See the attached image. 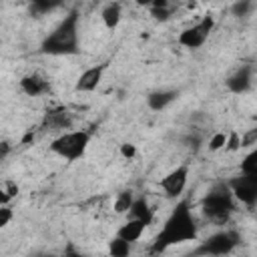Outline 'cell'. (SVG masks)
<instances>
[{
	"label": "cell",
	"instance_id": "obj_1",
	"mask_svg": "<svg viewBox=\"0 0 257 257\" xmlns=\"http://www.w3.org/2000/svg\"><path fill=\"white\" fill-rule=\"evenodd\" d=\"M195 239H197V223L193 219L189 201H179L177 207L173 209V213L169 215V219L165 221L161 233L157 235L151 251L161 253V251H167L173 245L195 241Z\"/></svg>",
	"mask_w": 257,
	"mask_h": 257
},
{
	"label": "cell",
	"instance_id": "obj_2",
	"mask_svg": "<svg viewBox=\"0 0 257 257\" xmlns=\"http://www.w3.org/2000/svg\"><path fill=\"white\" fill-rule=\"evenodd\" d=\"M40 52L52 54V56H64V54L78 52V12L76 10H70L62 18V22L42 40Z\"/></svg>",
	"mask_w": 257,
	"mask_h": 257
},
{
	"label": "cell",
	"instance_id": "obj_3",
	"mask_svg": "<svg viewBox=\"0 0 257 257\" xmlns=\"http://www.w3.org/2000/svg\"><path fill=\"white\" fill-rule=\"evenodd\" d=\"M201 209H203V215L209 221H213L217 225L227 223L229 217H231V213L235 211V197H233L229 185L227 183L213 185L211 191L205 195Z\"/></svg>",
	"mask_w": 257,
	"mask_h": 257
},
{
	"label": "cell",
	"instance_id": "obj_4",
	"mask_svg": "<svg viewBox=\"0 0 257 257\" xmlns=\"http://www.w3.org/2000/svg\"><path fill=\"white\" fill-rule=\"evenodd\" d=\"M88 143H90V133H86V131H68V133H62L60 137H56L50 143V151L54 155L66 159V161H76L86 153Z\"/></svg>",
	"mask_w": 257,
	"mask_h": 257
},
{
	"label": "cell",
	"instance_id": "obj_5",
	"mask_svg": "<svg viewBox=\"0 0 257 257\" xmlns=\"http://www.w3.org/2000/svg\"><path fill=\"white\" fill-rule=\"evenodd\" d=\"M241 243V235L235 229H225L217 231L211 237H207L195 251L193 255H229L237 249Z\"/></svg>",
	"mask_w": 257,
	"mask_h": 257
},
{
	"label": "cell",
	"instance_id": "obj_6",
	"mask_svg": "<svg viewBox=\"0 0 257 257\" xmlns=\"http://www.w3.org/2000/svg\"><path fill=\"white\" fill-rule=\"evenodd\" d=\"M213 26H215L213 16H205L199 24H195V26H191V28H187V30H183L179 34V44L185 46V48H199V46H203L205 40L209 38V32L213 30Z\"/></svg>",
	"mask_w": 257,
	"mask_h": 257
},
{
	"label": "cell",
	"instance_id": "obj_7",
	"mask_svg": "<svg viewBox=\"0 0 257 257\" xmlns=\"http://www.w3.org/2000/svg\"><path fill=\"white\" fill-rule=\"evenodd\" d=\"M227 185L237 201H241L249 207H253L257 203V177H249V175L241 173L239 177L231 179Z\"/></svg>",
	"mask_w": 257,
	"mask_h": 257
},
{
	"label": "cell",
	"instance_id": "obj_8",
	"mask_svg": "<svg viewBox=\"0 0 257 257\" xmlns=\"http://www.w3.org/2000/svg\"><path fill=\"white\" fill-rule=\"evenodd\" d=\"M187 179H189V167L181 165V167L173 169V171L161 181V189L165 191V195H167L169 199H177V197L185 191Z\"/></svg>",
	"mask_w": 257,
	"mask_h": 257
},
{
	"label": "cell",
	"instance_id": "obj_9",
	"mask_svg": "<svg viewBox=\"0 0 257 257\" xmlns=\"http://www.w3.org/2000/svg\"><path fill=\"white\" fill-rule=\"evenodd\" d=\"M251 84H253V66H249V64H243L227 78V88L235 94L247 92L251 88Z\"/></svg>",
	"mask_w": 257,
	"mask_h": 257
},
{
	"label": "cell",
	"instance_id": "obj_10",
	"mask_svg": "<svg viewBox=\"0 0 257 257\" xmlns=\"http://www.w3.org/2000/svg\"><path fill=\"white\" fill-rule=\"evenodd\" d=\"M104 68H106V64H96V66L86 68V70L78 76V80H76V86H74L76 92H90V90H94V88L98 86L100 78H102Z\"/></svg>",
	"mask_w": 257,
	"mask_h": 257
},
{
	"label": "cell",
	"instance_id": "obj_11",
	"mask_svg": "<svg viewBox=\"0 0 257 257\" xmlns=\"http://www.w3.org/2000/svg\"><path fill=\"white\" fill-rule=\"evenodd\" d=\"M20 88H22V92L26 96H40V94H44V92L50 90V84L40 74H26L20 80Z\"/></svg>",
	"mask_w": 257,
	"mask_h": 257
},
{
	"label": "cell",
	"instance_id": "obj_12",
	"mask_svg": "<svg viewBox=\"0 0 257 257\" xmlns=\"http://www.w3.org/2000/svg\"><path fill=\"white\" fill-rule=\"evenodd\" d=\"M179 98V90H173V88H161V90H153V92H149V96H147V106L151 108V110H163V108H167L173 100H177Z\"/></svg>",
	"mask_w": 257,
	"mask_h": 257
},
{
	"label": "cell",
	"instance_id": "obj_13",
	"mask_svg": "<svg viewBox=\"0 0 257 257\" xmlns=\"http://www.w3.org/2000/svg\"><path fill=\"white\" fill-rule=\"evenodd\" d=\"M147 227H149V225H147L145 221H141V219H128V221L118 229L116 237H120V239H124V241H128V243H135V241L141 239V235L145 233Z\"/></svg>",
	"mask_w": 257,
	"mask_h": 257
},
{
	"label": "cell",
	"instance_id": "obj_14",
	"mask_svg": "<svg viewBox=\"0 0 257 257\" xmlns=\"http://www.w3.org/2000/svg\"><path fill=\"white\" fill-rule=\"evenodd\" d=\"M126 213H128V219H141V221H145L147 225L153 223V209H151V205H149V201H147L145 197L133 199V205L128 207Z\"/></svg>",
	"mask_w": 257,
	"mask_h": 257
},
{
	"label": "cell",
	"instance_id": "obj_15",
	"mask_svg": "<svg viewBox=\"0 0 257 257\" xmlns=\"http://www.w3.org/2000/svg\"><path fill=\"white\" fill-rule=\"evenodd\" d=\"M120 4L118 2H108L104 8H102V12H100V16H102V22H104V26L108 28V30H114L116 26H118V22H120Z\"/></svg>",
	"mask_w": 257,
	"mask_h": 257
},
{
	"label": "cell",
	"instance_id": "obj_16",
	"mask_svg": "<svg viewBox=\"0 0 257 257\" xmlns=\"http://www.w3.org/2000/svg\"><path fill=\"white\" fill-rule=\"evenodd\" d=\"M62 4H64V0H30V14L44 16L48 12H54Z\"/></svg>",
	"mask_w": 257,
	"mask_h": 257
},
{
	"label": "cell",
	"instance_id": "obj_17",
	"mask_svg": "<svg viewBox=\"0 0 257 257\" xmlns=\"http://www.w3.org/2000/svg\"><path fill=\"white\" fill-rule=\"evenodd\" d=\"M108 253L112 257H126L131 253V243L120 239V237H114L110 243H108Z\"/></svg>",
	"mask_w": 257,
	"mask_h": 257
},
{
	"label": "cell",
	"instance_id": "obj_18",
	"mask_svg": "<svg viewBox=\"0 0 257 257\" xmlns=\"http://www.w3.org/2000/svg\"><path fill=\"white\" fill-rule=\"evenodd\" d=\"M18 195V185L12 181H0V205H8Z\"/></svg>",
	"mask_w": 257,
	"mask_h": 257
},
{
	"label": "cell",
	"instance_id": "obj_19",
	"mask_svg": "<svg viewBox=\"0 0 257 257\" xmlns=\"http://www.w3.org/2000/svg\"><path fill=\"white\" fill-rule=\"evenodd\" d=\"M241 173L249 175V177H257V151H251L243 163H241Z\"/></svg>",
	"mask_w": 257,
	"mask_h": 257
},
{
	"label": "cell",
	"instance_id": "obj_20",
	"mask_svg": "<svg viewBox=\"0 0 257 257\" xmlns=\"http://www.w3.org/2000/svg\"><path fill=\"white\" fill-rule=\"evenodd\" d=\"M231 12H233V16H237V18H247V16L253 12V0H237V2L231 6Z\"/></svg>",
	"mask_w": 257,
	"mask_h": 257
},
{
	"label": "cell",
	"instance_id": "obj_21",
	"mask_svg": "<svg viewBox=\"0 0 257 257\" xmlns=\"http://www.w3.org/2000/svg\"><path fill=\"white\" fill-rule=\"evenodd\" d=\"M133 193L131 191H120L118 193V197H116V201H114V211L116 213H126L128 211V207L133 205Z\"/></svg>",
	"mask_w": 257,
	"mask_h": 257
},
{
	"label": "cell",
	"instance_id": "obj_22",
	"mask_svg": "<svg viewBox=\"0 0 257 257\" xmlns=\"http://www.w3.org/2000/svg\"><path fill=\"white\" fill-rule=\"evenodd\" d=\"M239 147H243V141L239 139V135H237L235 131H231V133L227 135V139H225V149H227V151H237Z\"/></svg>",
	"mask_w": 257,
	"mask_h": 257
},
{
	"label": "cell",
	"instance_id": "obj_23",
	"mask_svg": "<svg viewBox=\"0 0 257 257\" xmlns=\"http://www.w3.org/2000/svg\"><path fill=\"white\" fill-rule=\"evenodd\" d=\"M225 139L227 135L225 133H215L211 139H209V151H219L225 147Z\"/></svg>",
	"mask_w": 257,
	"mask_h": 257
},
{
	"label": "cell",
	"instance_id": "obj_24",
	"mask_svg": "<svg viewBox=\"0 0 257 257\" xmlns=\"http://www.w3.org/2000/svg\"><path fill=\"white\" fill-rule=\"evenodd\" d=\"M12 221V209L8 205H0V229Z\"/></svg>",
	"mask_w": 257,
	"mask_h": 257
},
{
	"label": "cell",
	"instance_id": "obj_25",
	"mask_svg": "<svg viewBox=\"0 0 257 257\" xmlns=\"http://www.w3.org/2000/svg\"><path fill=\"white\" fill-rule=\"evenodd\" d=\"M151 14H153L157 20L165 22V20H169V16H171V8H151Z\"/></svg>",
	"mask_w": 257,
	"mask_h": 257
},
{
	"label": "cell",
	"instance_id": "obj_26",
	"mask_svg": "<svg viewBox=\"0 0 257 257\" xmlns=\"http://www.w3.org/2000/svg\"><path fill=\"white\" fill-rule=\"evenodd\" d=\"M120 155H122L124 159H133V157L137 155V147L131 145V143H122V145H120Z\"/></svg>",
	"mask_w": 257,
	"mask_h": 257
},
{
	"label": "cell",
	"instance_id": "obj_27",
	"mask_svg": "<svg viewBox=\"0 0 257 257\" xmlns=\"http://www.w3.org/2000/svg\"><path fill=\"white\" fill-rule=\"evenodd\" d=\"M171 0H151V8H169Z\"/></svg>",
	"mask_w": 257,
	"mask_h": 257
},
{
	"label": "cell",
	"instance_id": "obj_28",
	"mask_svg": "<svg viewBox=\"0 0 257 257\" xmlns=\"http://www.w3.org/2000/svg\"><path fill=\"white\" fill-rule=\"evenodd\" d=\"M139 6H151V0H137Z\"/></svg>",
	"mask_w": 257,
	"mask_h": 257
}]
</instances>
